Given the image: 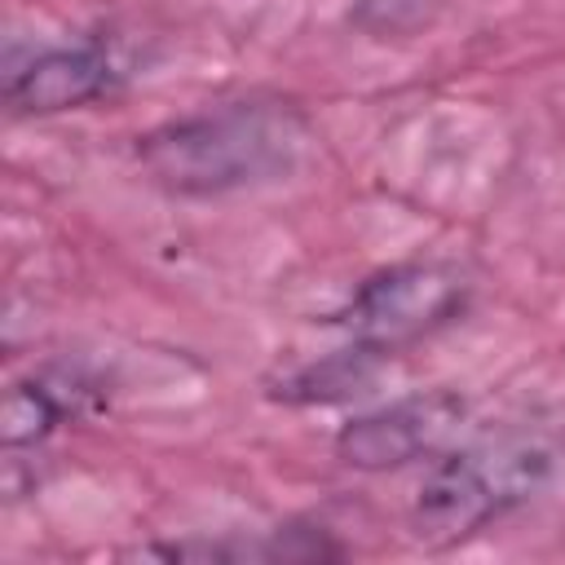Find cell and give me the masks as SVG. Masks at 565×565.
<instances>
[{
  "mask_svg": "<svg viewBox=\"0 0 565 565\" xmlns=\"http://www.w3.org/2000/svg\"><path fill=\"white\" fill-rule=\"evenodd\" d=\"M305 137V115L287 102H230L146 132L137 159L172 194H225L282 177Z\"/></svg>",
  "mask_w": 565,
  "mask_h": 565,
  "instance_id": "1",
  "label": "cell"
},
{
  "mask_svg": "<svg viewBox=\"0 0 565 565\" xmlns=\"http://www.w3.org/2000/svg\"><path fill=\"white\" fill-rule=\"evenodd\" d=\"M547 477V450L534 441H481L446 455L419 486L411 530L428 547H455L494 516L530 499Z\"/></svg>",
  "mask_w": 565,
  "mask_h": 565,
  "instance_id": "2",
  "label": "cell"
},
{
  "mask_svg": "<svg viewBox=\"0 0 565 565\" xmlns=\"http://www.w3.org/2000/svg\"><path fill=\"white\" fill-rule=\"evenodd\" d=\"M463 300H468V282L455 265L402 260V265L371 274L353 291V300L344 309V327L358 344H366L375 353H397V349L433 335L437 327L455 322Z\"/></svg>",
  "mask_w": 565,
  "mask_h": 565,
  "instance_id": "3",
  "label": "cell"
},
{
  "mask_svg": "<svg viewBox=\"0 0 565 565\" xmlns=\"http://www.w3.org/2000/svg\"><path fill=\"white\" fill-rule=\"evenodd\" d=\"M463 402L455 393H424L402 397L393 406H380L371 415H358L340 428L335 450L349 468L362 472H388L419 455H433L459 424Z\"/></svg>",
  "mask_w": 565,
  "mask_h": 565,
  "instance_id": "4",
  "label": "cell"
},
{
  "mask_svg": "<svg viewBox=\"0 0 565 565\" xmlns=\"http://www.w3.org/2000/svg\"><path fill=\"white\" fill-rule=\"evenodd\" d=\"M110 57L102 44H71L31 53L4 75V102L13 115H62L97 102L110 88Z\"/></svg>",
  "mask_w": 565,
  "mask_h": 565,
  "instance_id": "5",
  "label": "cell"
},
{
  "mask_svg": "<svg viewBox=\"0 0 565 565\" xmlns=\"http://www.w3.org/2000/svg\"><path fill=\"white\" fill-rule=\"evenodd\" d=\"M380 358L384 353H375V349H366V344L353 340L349 349L322 358L318 366H305L300 375L282 380L278 384V397H287V402H344V397H358L375 380Z\"/></svg>",
  "mask_w": 565,
  "mask_h": 565,
  "instance_id": "6",
  "label": "cell"
},
{
  "mask_svg": "<svg viewBox=\"0 0 565 565\" xmlns=\"http://www.w3.org/2000/svg\"><path fill=\"white\" fill-rule=\"evenodd\" d=\"M66 415V402L44 384V380H22L4 393V415H0V437L9 450L44 441Z\"/></svg>",
  "mask_w": 565,
  "mask_h": 565,
  "instance_id": "7",
  "label": "cell"
}]
</instances>
